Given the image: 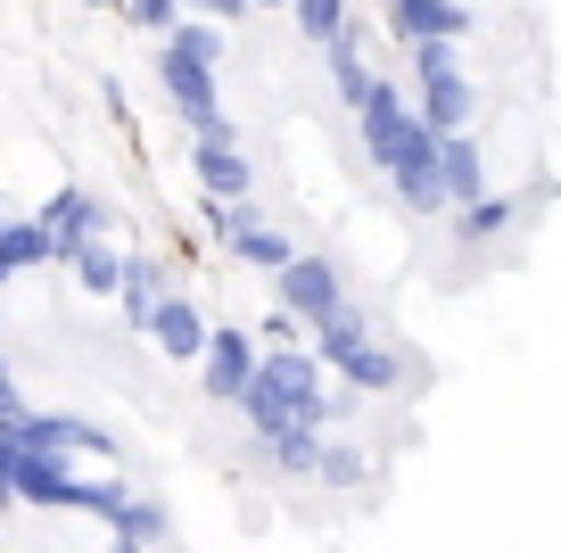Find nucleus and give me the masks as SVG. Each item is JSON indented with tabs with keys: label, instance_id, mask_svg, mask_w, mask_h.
<instances>
[{
	"label": "nucleus",
	"instance_id": "obj_1",
	"mask_svg": "<svg viewBox=\"0 0 561 553\" xmlns=\"http://www.w3.org/2000/svg\"><path fill=\"white\" fill-rule=\"evenodd\" d=\"M240 405H248V421H256V430H273V421H289V414H298V421H322V414H331V405H322V363L280 347V356H264L256 372H248Z\"/></svg>",
	"mask_w": 561,
	"mask_h": 553
},
{
	"label": "nucleus",
	"instance_id": "obj_2",
	"mask_svg": "<svg viewBox=\"0 0 561 553\" xmlns=\"http://www.w3.org/2000/svg\"><path fill=\"white\" fill-rule=\"evenodd\" d=\"M158 75H165V91L182 100V116L198 124V140H231L224 100H215V67H207V58H191L182 42H165V50H158Z\"/></svg>",
	"mask_w": 561,
	"mask_h": 553
},
{
	"label": "nucleus",
	"instance_id": "obj_3",
	"mask_svg": "<svg viewBox=\"0 0 561 553\" xmlns=\"http://www.w3.org/2000/svg\"><path fill=\"white\" fill-rule=\"evenodd\" d=\"M388 173H397V191H404V207H438V133H430V124H404L397 133V149L380 157Z\"/></svg>",
	"mask_w": 561,
	"mask_h": 553
},
{
	"label": "nucleus",
	"instance_id": "obj_4",
	"mask_svg": "<svg viewBox=\"0 0 561 553\" xmlns=\"http://www.w3.org/2000/svg\"><path fill=\"white\" fill-rule=\"evenodd\" d=\"M421 124H430V133H462V124H471V83H462V67H421Z\"/></svg>",
	"mask_w": 561,
	"mask_h": 553
},
{
	"label": "nucleus",
	"instance_id": "obj_5",
	"mask_svg": "<svg viewBox=\"0 0 561 553\" xmlns=\"http://www.w3.org/2000/svg\"><path fill=\"white\" fill-rule=\"evenodd\" d=\"M280 297H289V314L322 323V314L339 306V273H331L322 257H289V264H280Z\"/></svg>",
	"mask_w": 561,
	"mask_h": 553
},
{
	"label": "nucleus",
	"instance_id": "obj_6",
	"mask_svg": "<svg viewBox=\"0 0 561 553\" xmlns=\"http://www.w3.org/2000/svg\"><path fill=\"white\" fill-rule=\"evenodd\" d=\"M42 232H50V257H67V264H75L91 240H100V207H91L83 191H58V199H50V215H42Z\"/></svg>",
	"mask_w": 561,
	"mask_h": 553
},
{
	"label": "nucleus",
	"instance_id": "obj_7",
	"mask_svg": "<svg viewBox=\"0 0 561 553\" xmlns=\"http://www.w3.org/2000/svg\"><path fill=\"white\" fill-rule=\"evenodd\" d=\"M198 363H207V397H240V388H248V372H256V347H248L240 330H207Z\"/></svg>",
	"mask_w": 561,
	"mask_h": 553
},
{
	"label": "nucleus",
	"instance_id": "obj_8",
	"mask_svg": "<svg viewBox=\"0 0 561 553\" xmlns=\"http://www.w3.org/2000/svg\"><path fill=\"white\" fill-rule=\"evenodd\" d=\"M355 116H364V149H371V157H388V149H397V133L413 124V108H404L397 91H388L380 75H371V83H364V100H355Z\"/></svg>",
	"mask_w": 561,
	"mask_h": 553
},
{
	"label": "nucleus",
	"instance_id": "obj_9",
	"mask_svg": "<svg viewBox=\"0 0 561 553\" xmlns=\"http://www.w3.org/2000/svg\"><path fill=\"white\" fill-rule=\"evenodd\" d=\"M140 330H158V347H165V356H191V363H198V347H207V323H198V314L182 306V297H158Z\"/></svg>",
	"mask_w": 561,
	"mask_h": 553
},
{
	"label": "nucleus",
	"instance_id": "obj_10",
	"mask_svg": "<svg viewBox=\"0 0 561 553\" xmlns=\"http://www.w3.org/2000/svg\"><path fill=\"white\" fill-rule=\"evenodd\" d=\"M479 149L462 133H438V199H479Z\"/></svg>",
	"mask_w": 561,
	"mask_h": 553
},
{
	"label": "nucleus",
	"instance_id": "obj_11",
	"mask_svg": "<svg viewBox=\"0 0 561 553\" xmlns=\"http://www.w3.org/2000/svg\"><path fill=\"white\" fill-rule=\"evenodd\" d=\"M198 182H207V199H240L248 191V157L231 149V140H198Z\"/></svg>",
	"mask_w": 561,
	"mask_h": 553
},
{
	"label": "nucleus",
	"instance_id": "obj_12",
	"mask_svg": "<svg viewBox=\"0 0 561 553\" xmlns=\"http://www.w3.org/2000/svg\"><path fill=\"white\" fill-rule=\"evenodd\" d=\"M388 18H397L404 42H421V34H462V9H455V0H388Z\"/></svg>",
	"mask_w": 561,
	"mask_h": 553
},
{
	"label": "nucleus",
	"instance_id": "obj_13",
	"mask_svg": "<svg viewBox=\"0 0 561 553\" xmlns=\"http://www.w3.org/2000/svg\"><path fill=\"white\" fill-rule=\"evenodd\" d=\"M107 529H116L124 545H165V537H174V520H165L158 504H140V496H124L116 512H107Z\"/></svg>",
	"mask_w": 561,
	"mask_h": 553
},
{
	"label": "nucleus",
	"instance_id": "obj_14",
	"mask_svg": "<svg viewBox=\"0 0 561 553\" xmlns=\"http://www.w3.org/2000/svg\"><path fill=\"white\" fill-rule=\"evenodd\" d=\"M331 363L347 372L355 388H397V356H380V347H364V339H355V347H339Z\"/></svg>",
	"mask_w": 561,
	"mask_h": 553
},
{
	"label": "nucleus",
	"instance_id": "obj_15",
	"mask_svg": "<svg viewBox=\"0 0 561 553\" xmlns=\"http://www.w3.org/2000/svg\"><path fill=\"white\" fill-rule=\"evenodd\" d=\"M264 438H273V463H280V471H314V447H322V438H314V421H298V414H289V421H273Z\"/></svg>",
	"mask_w": 561,
	"mask_h": 553
},
{
	"label": "nucleus",
	"instance_id": "obj_16",
	"mask_svg": "<svg viewBox=\"0 0 561 553\" xmlns=\"http://www.w3.org/2000/svg\"><path fill=\"white\" fill-rule=\"evenodd\" d=\"M42 257H50V232H42V215H34V224H0V273L42 264Z\"/></svg>",
	"mask_w": 561,
	"mask_h": 553
},
{
	"label": "nucleus",
	"instance_id": "obj_17",
	"mask_svg": "<svg viewBox=\"0 0 561 553\" xmlns=\"http://www.w3.org/2000/svg\"><path fill=\"white\" fill-rule=\"evenodd\" d=\"M322 58H331V83H339V100H364V83H371V75H364V58H355V42H347V25H339V34L331 42H322Z\"/></svg>",
	"mask_w": 561,
	"mask_h": 553
},
{
	"label": "nucleus",
	"instance_id": "obj_18",
	"mask_svg": "<svg viewBox=\"0 0 561 553\" xmlns=\"http://www.w3.org/2000/svg\"><path fill=\"white\" fill-rule=\"evenodd\" d=\"M231 248H240L248 264H264V273H280V264L298 257V248L280 240V232H256V224H240V232H231Z\"/></svg>",
	"mask_w": 561,
	"mask_h": 553
},
{
	"label": "nucleus",
	"instance_id": "obj_19",
	"mask_svg": "<svg viewBox=\"0 0 561 553\" xmlns=\"http://www.w3.org/2000/svg\"><path fill=\"white\" fill-rule=\"evenodd\" d=\"M512 215H520L512 199H471V207H462V240H495Z\"/></svg>",
	"mask_w": 561,
	"mask_h": 553
},
{
	"label": "nucleus",
	"instance_id": "obj_20",
	"mask_svg": "<svg viewBox=\"0 0 561 553\" xmlns=\"http://www.w3.org/2000/svg\"><path fill=\"white\" fill-rule=\"evenodd\" d=\"M75 281H83V290H91V297H116V257H107V248H100V240H91V248H83V257H75Z\"/></svg>",
	"mask_w": 561,
	"mask_h": 553
},
{
	"label": "nucleus",
	"instance_id": "obj_21",
	"mask_svg": "<svg viewBox=\"0 0 561 553\" xmlns=\"http://www.w3.org/2000/svg\"><path fill=\"white\" fill-rule=\"evenodd\" d=\"M314 471L331 487H364V454H347V447H314Z\"/></svg>",
	"mask_w": 561,
	"mask_h": 553
},
{
	"label": "nucleus",
	"instance_id": "obj_22",
	"mask_svg": "<svg viewBox=\"0 0 561 553\" xmlns=\"http://www.w3.org/2000/svg\"><path fill=\"white\" fill-rule=\"evenodd\" d=\"M298 25H306L314 42H331L339 25H347V0H298Z\"/></svg>",
	"mask_w": 561,
	"mask_h": 553
},
{
	"label": "nucleus",
	"instance_id": "obj_23",
	"mask_svg": "<svg viewBox=\"0 0 561 553\" xmlns=\"http://www.w3.org/2000/svg\"><path fill=\"white\" fill-rule=\"evenodd\" d=\"M174 42H182L191 58H207V67L224 58V34H215V25H174Z\"/></svg>",
	"mask_w": 561,
	"mask_h": 553
},
{
	"label": "nucleus",
	"instance_id": "obj_24",
	"mask_svg": "<svg viewBox=\"0 0 561 553\" xmlns=\"http://www.w3.org/2000/svg\"><path fill=\"white\" fill-rule=\"evenodd\" d=\"M182 0H133V25H174Z\"/></svg>",
	"mask_w": 561,
	"mask_h": 553
},
{
	"label": "nucleus",
	"instance_id": "obj_25",
	"mask_svg": "<svg viewBox=\"0 0 561 553\" xmlns=\"http://www.w3.org/2000/svg\"><path fill=\"white\" fill-rule=\"evenodd\" d=\"M191 9H207V18H240L248 0H191Z\"/></svg>",
	"mask_w": 561,
	"mask_h": 553
},
{
	"label": "nucleus",
	"instance_id": "obj_26",
	"mask_svg": "<svg viewBox=\"0 0 561 553\" xmlns=\"http://www.w3.org/2000/svg\"><path fill=\"white\" fill-rule=\"evenodd\" d=\"M91 9H100V0H91Z\"/></svg>",
	"mask_w": 561,
	"mask_h": 553
},
{
	"label": "nucleus",
	"instance_id": "obj_27",
	"mask_svg": "<svg viewBox=\"0 0 561 553\" xmlns=\"http://www.w3.org/2000/svg\"><path fill=\"white\" fill-rule=\"evenodd\" d=\"M273 9H280V0H273Z\"/></svg>",
	"mask_w": 561,
	"mask_h": 553
}]
</instances>
